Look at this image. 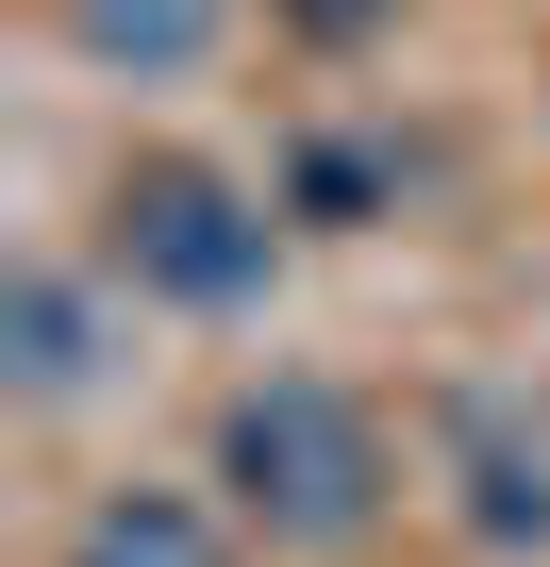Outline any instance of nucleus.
<instances>
[{
	"label": "nucleus",
	"mask_w": 550,
	"mask_h": 567,
	"mask_svg": "<svg viewBox=\"0 0 550 567\" xmlns=\"http://www.w3.org/2000/svg\"><path fill=\"white\" fill-rule=\"evenodd\" d=\"M101 250H117V284L134 301H184V318H234V301H267V200L234 184V167H200V151H151V167H117V200H101Z\"/></svg>",
	"instance_id": "nucleus-2"
},
{
	"label": "nucleus",
	"mask_w": 550,
	"mask_h": 567,
	"mask_svg": "<svg viewBox=\"0 0 550 567\" xmlns=\"http://www.w3.org/2000/svg\"><path fill=\"white\" fill-rule=\"evenodd\" d=\"M217 484H234L250 534L351 550V534L384 517V417H367L351 384H318V368H267V384L217 401Z\"/></svg>",
	"instance_id": "nucleus-1"
},
{
	"label": "nucleus",
	"mask_w": 550,
	"mask_h": 567,
	"mask_svg": "<svg viewBox=\"0 0 550 567\" xmlns=\"http://www.w3.org/2000/svg\"><path fill=\"white\" fill-rule=\"evenodd\" d=\"M68 567H234V517L184 501V484H101L84 534H68Z\"/></svg>",
	"instance_id": "nucleus-4"
},
{
	"label": "nucleus",
	"mask_w": 550,
	"mask_h": 567,
	"mask_svg": "<svg viewBox=\"0 0 550 567\" xmlns=\"http://www.w3.org/2000/svg\"><path fill=\"white\" fill-rule=\"evenodd\" d=\"M450 484L484 550H550V417L533 401H450Z\"/></svg>",
	"instance_id": "nucleus-3"
},
{
	"label": "nucleus",
	"mask_w": 550,
	"mask_h": 567,
	"mask_svg": "<svg viewBox=\"0 0 550 567\" xmlns=\"http://www.w3.org/2000/svg\"><path fill=\"white\" fill-rule=\"evenodd\" d=\"M267 18H284V34H301V51H367V34H384V18H401V0H267Z\"/></svg>",
	"instance_id": "nucleus-8"
},
{
	"label": "nucleus",
	"mask_w": 550,
	"mask_h": 567,
	"mask_svg": "<svg viewBox=\"0 0 550 567\" xmlns=\"http://www.w3.org/2000/svg\"><path fill=\"white\" fill-rule=\"evenodd\" d=\"M217 34H234V0H68V51L117 84H184Z\"/></svg>",
	"instance_id": "nucleus-5"
},
{
	"label": "nucleus",
	"mask_w": 550,
	"mask_h": 567,
	"mask_svg": "<svg viewBox=\"0 0 550 567\" xmlns=\"http://www.w3.org/2000/svg\"><path fill=\"white\" fill-rule=\"evenodd\" d=\"M284 200H301V217H367V200H384V151H351V134H318V151L284 167Z\"/></svg>",
	"instance_id": "nucleus-7"
},
{
	"label": "nucleus",
	"mask_w": 550,
	"mask_h": 567,
	"mask_svg": "<svg viewBox=\"0 0 550 567\" xmlns=\"http://www.w3.org/2000/svg\"><path fill=\"white\" fill-rule=\"evenodd\" d=\"M0 334H18V401H84L101 384V318H84V284H51V267H18Z\"/></svg>",
	"instance_id": "nucleus-6"
}]
</instances>
